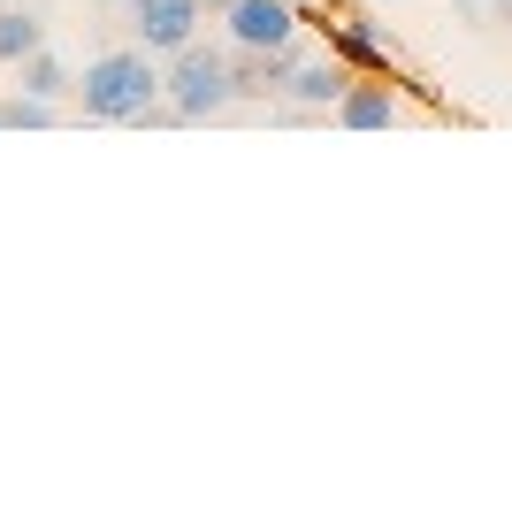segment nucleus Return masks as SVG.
<instances>
[{"mask_svg": "<svg viewBox=\"0 0 512 512\" xmlns=\"http://www.w3.org/2000/svg\"><path fill=\"white\" fill-rule=\"evenodd\" d=\"M169 92V69L153 62L146 46H123V54H100L77 77V107L85 123H176V107H161Z\"/></svg>", "mask_w": 512, "mask_h": 512, "instance_id": "1", "label": "nucleus"}, {"mask_svg": "<svg viewBox=\"0 0 512 512\" xmlns=\"http://www.w3.org/2000/svg\"><path fill=\"white\" fill-rule=\"evenodd\" d=\"M169 107H176V123H207V115L237 107V54L199 46V39L184 54H169Z\"/></svg>", "mask_w": 512, "mask_h": 512, "instance_id": "2", "label": "nucleus"}, {"mask_svg": "<svg viewBox=\"0 0 512 512\" xmlns=\"http://www.w3.org/2000/svg\"><path fill=\"white\" fill-rule=\"evenodd\" d=\"M222 23H230V46L237 54H268V46L299 39V0H230L222 8Z\"/></svg>", "mask_w": 512, "mask_h": 512, "instance_id": "3", "label": "nucleus"}, {"mask_svg": "<svg viewBox=\"0 0 512 512\" xmlns=\"http://www.w3.org/2000/svg\"><path fill=\"white\" fill-rule=\"evenodd\" d=\"M199 0H130V23H138V46L146 54H184L199 39Z\"/></svg>", "mask_w": 512, "mask_h": 512, "instance_id": "4", "label": "nucleus"}, {"mask_svg": "<svg viewBox=\"0 0 512 512\" xmlns=\"http://www.w3.org/2000/svg\"><path fill=\"white\" fill-rule=\"evenodd\" d=\"M337 123L344 130H383L398 123V92H390V77H352L337 100Z\"/></svg>", "mask_w": 512, "mask_h": 512, "instance_id": "5", "label": "nucleus"}, {"mask_svg": "<svg viewBox=\"0 0 512 512\" xmlns=\"http://www.w3.org/2000/svg\"><path fill=\"white\" fill-rule=\"evenodd\" d=\"M352 77H360V69H344L337 54H329V62H299V77L283 85V100H291V107H329V115H337V100H344Z\"/></svg>", "mask_w": 512, "mask_h": 512, "instance_id": "6", "label": "nucleus"}, {"mask_svg": "<svg viewBox=\"0 0 512 512\" xmlns=\"http://www.w3.org/2000/svg\"><path fill=\"white\" fill-rule=\"evenodd\" d=\"M329 54H337L344 69H360V77H390V46L367 31L360 16H344V23H329Z\"/></svg>", "mask_w": 512, "mask_h": 512, "instance_id": "7", "label": "nucleus"}, {"mask_svg": "<svg viewBox=\"0 0 512 512\" xmlns=\"http://www.w3.org/2000/svg\"><path fill=\"white\" fill-rule=\"evenodd\" d=\"M16 85L31 92V100H54V107H62V92H77V77L62 69L54 46H39V54H23V62H16Z\"/></svg>", "mask_w": 512, "mask_h": 512, "instance_id": "8", "label": "nucleus"}, {"mask_svg": "<svg viewBox=\"0 0 512 512\" xmlns=\"http://www.w3.org/2000/svg\"><path fill=\"white\" fill-rule=\"evenodd\" d=\"M39 46H46V23L31 16V8H0V62L16 69L23 54H39Z\"/></svg>", "mask_w": 512, "mask_h": 512, "instance_id": "9", "label": "nucleus"}, {"mask_svg": "<svg viewBox=\"0 0 512 512\" xmlns=\"http://www.w3.org/2000/svg\"><path fill=\"white\" fill-rule=\"evenodd\" d=\"M46 123H54V100H31V92L0 100V130H46Z\"/></svg>", "mask_w": 512, "mask_h": 512, "instance_id": "10", "label": "nucleus"}, {"mask_svg": "<svg viewBox=\"0 0 512 512\" xmlns=\"http://www.w3.org/2000/svg\"><path fill=\"white\" fill-rule=\"evenodd\" d=\"M306 8H329V16H337V0H299V16H306Z\"/></svg>", "mask_w": 512, "mask_h": 512, "instance_id": "11", "label": "nucleus"}, {"mask_svg": "<svg viewBox=\"0 0 512 512\" xmlns=\"http://www.w3.org/2000/svg\"><path fill=\"white\" fill-rule=\"evenodd\" d=\"M199 8H230V0H199Z\"/></svg>", "mask_w": 512, "mask_h": 512, "instance_id": "12", "label": "nucleus"}]
</instances>
